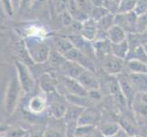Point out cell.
Listing matches in <instances>:
<instances>
[{"label":"cell","instance_id":"4","mask_svg":"<svg viewBox=\"0 0 147 137\" xmlns=\"http://www.w3.org/2000/svg\"><path fill=\"white\" fill-rule=\"evenodd\" d=\"M15 67L17 70L16 72L18 82L21 86L23 92H32L36 86V82H35V79L29 67L20 60H15Z\"/></svg>","mask_w":147,"mask_h":137},{"label":"cell","instance_id":"27","mask_svg":"<svg viewBox=\"0 0 147 137\" xmlns=\"http://www.w3.org/2000/svg\"><path fill=\"white\" fill-rule=\"evenodd\" d=\"M147 29V12L138 16L136 22V33L142 34Z\"/></svg>","mask_w":147,"mask_h":137},{"label":"cell","instance_id":"19","mask_svg":"<svg viewBox=\"0 0 147 137\" xmlns=\"http://www.w3.org/2000/svg\"><path fill=\"white\" fill-rule=\"evenodd\" d=\"M53 40L56 46V49H57V51L63 56L65 54H67L69 50H71L74 48L72 42L70 41V39L69 38L56 36L53 38Z\"/></svg>","mask_w":147,"mask_h":137},{"label":"cell","instance_id":"26","mask_svg":"<svg viewBox=\"0 0 147 137\" xmlns=\"http://www.w3.org/2000/svg\"><path fill=\"white\" fill-rule=\"evenodd\" d=\"M130 50H133V57L129 59H137L140 60V61L147 63V54L143 46H138V47L131 49Z\"/></svg>","mask_w":147,"mask_h":137},{"label":"cell","instance_id":"22","mask_svg":"<svg viewBox=\"0 0 147 137\" xmlns=\"http://www.w3.org/2000/svg\"><path fill=\"white\" fill-rule=\"evenodd\" d=\"M65 60L66 59L64 56L56 50V51H51L48 61L49 62L50 66H51L52 68L59 70V68L61 67L62 64L65 62Z\"/></svg>","mask_w":147,"mask_h":137},{"label":"cell","instance_id":"15","mask_svg":"<svg viewBox=\"0 0 147 137\" xmlns=\"http://www.w3.org/2000/svg\"><path fill=\"white\" fill-rule=\"evenodd\" d=\"M47 99L40 95H34L29 99L28 103V110L32 114H40L47 109Z\"/></svg>","mask_w":147,"mask_h":137},{"label":"cell","instance_id":"8","mask_svg":"<svg viewBox=\"0 0 147 137\" xmlns=\"http://www.w3.org/2000/svg\"><path fill=\"white\" fill-rule=\"evenodd\" d=\"M101 62H102V69L110 75L121 73L123 68V59L115 57L111 53L101 59Z\"/></svg>","mask_w":147,"mask_h":137},{"label":"cell","instance_id":"20","mask_svg":"<svg viewBox=\"0 0 147 137\" xmlns=\"http://www.w3.org/2000/svg\"><path fill=\"white\" fill-rule=\"evenodd\" d=\"M129 50H130V48L127 42V39L117 44L111 43V53L119 59H126V57H127V55L129 53Z\"/></svg>","mask_w":147,"mask_h":137},{"label":"cell","instance_id":"12","mask_svg":"<svg viewBox=\"0 0 147 137\" xmlns=\"http://www.w3.org/2000/svg\"><path fill=\"white\" fill-rule=\"evenodd\" d=\"M131 106L137 116H140L142 119L147 117V94L144 91L135 94Z\"/></svg>","mask_w":147,"mask_h":137},{"label":"cell","instance_id":"16","mask_svg":"<svg viewBox=\"0 0 147 137\" xmlns=\"http://www.w3.org/2000/svg\"><path fill=\"white\" fill-rule=\"evenodd\" d=\"M107 38L109 41L113 44L121 43L127 39V32H126L123 28L117 26V25H113V26L108 30Z\"/></svg>","mask_w":147,"mask_h":137},{"label":"cell","instance_id":"7","mask_svg":"<svg viewBox=\"0 0 147 137\" xmlns=\"http://www.w3.org/2000/svg\"><path fill=\"white\" fill-rule=\"evenodd\" d=\"M67 124L62 119L53 118L44 130V137H67Z\"/></svg>","mask_w":147,"mask_h":137},{"label":"cell","instance_id":"18","mask_svg":"<svg viewBox=\"0 0 147 137\" xmlns=\"http://www.w3.org/2000/svg\"><path fill=\"white\" fill-rule=\"evenodd\" d=\"M128 79L134 88L138 89L140 91L147 90V73H131Z\"/></svg>","mask_w":147,"mask_h":137},{"label":"cell","instance_id":"30","mask_svg":"<svg viewBox=\"0 0 147 137\" xmlns=\"http://www.w3.org/2000/svg\"><path fill=\"white\" fill-rule=\"evenodd\" d=\"M134 12L137 16L147 12V0H139L137 5H136Z\"/></svg>","mask_w":147,"mask_h":137},{"label":"cell","instance_id":"25","mask_svg":"<svg viewBox=\"0 0 147 137\" xmlns=\"http://www.w3.org/2000/svg\"><path fill=\"white\" fill-rule=\"evenodd\" d=\"M108 14H110L109 11L103 7H93L92 9V12L90 14V18L97 22Z\"/></svg>","mask_w":147,"mask_h":137},{"label":"cell","instance_id":"11","mask_svg":"<svg viewBox=\"0 0 147 137\" xmlns=\"http://www.w3.org/2000/svg\"><path fill=\"white\" fill-rule=\"evenodd\" d=\"M39 88L45 94H49L57 91L58 80L52 76L50 72H45L41 74L38 78Z\"/></svg>","mask_w":147,"mask_h":137},{"label":"cell","instance_id":"21","mask_svg":"<svg viewBox=\"0 0 147 137\" xmlns=\"http://www.w3.org/2000/svg\"><path fill=\"white\" fill-rule=\"evenodd\" d=\"M128 68L131 73H147V63L137 59H128Z\"/></svg>","mask_w":147,"mask_h":137},{"label":"cell","instance_id":"14","mask_svg":"<svg viewBox=\"0 0 147 137\" xmlns=\"http://www.w3.org/2000/svg\"><path fill=\"white\" fill-rule=\"evenodd\" d=\"M97 34H98L97 22L90 18L86 19L82 23L80 36L83 37L85 39H87L88 41L92 42L97 38Z\"/></svg>","mask_w":147,"mask_h":137},{"label":"cell","instance_id":"13","mask_svg":"<svg viewBox=\"0 0 147 137\" xmlns=\"http://www.w3.org/2000/svg\"><path fill=\"white\" fill-rule=\"evenodd\" d=\"M59 70L61 72V75L77 80L80 77V75L85 70V69L77 63L66 59Z\"/></svg>","mask_w":147,"mask_h":137},{"label":"cell","instance_id":"10","mask_svg":"<svg viewBox=\"0 0 147 137\" xmlns=\"http://www.w3.org/2000/svg\"><path fill=\"white\" fill-rule=\"evenodd\" d=\"M77 80L88 92L92 90H97L100 89L99 80L94 75V72H90V70H85L80 75V77L77 79Z\"/></svg>","mask_w":147,"mask_h":137},{"label":"cell","instance_id":"6","mask_svg":"<svg viewBox=\"0 0 147 137\" xmlns=\"http://www.w3.org/2000/svg\"><path fill=\"white\" fill-rule=\"evenodd\" d=\"M138 16L134 11L129 13H118L114 17V25L123 28L127 34L136 33V22Z\"/></svg>","mask_w":147,"mask_h":137},{"label":"cell","instance_id":"28","mask_svg":"<svg viewBox=\"0 0 147 137\" xmlns=\"http://www.w3.org/2000/svg\"><path fill=\"white\" fill-rule=\"evenodd\" d=\"M28 132L21 127L10 128L9 131L6 134V137H26Z\"/></svg>","mask_w":147,"mask_h":137},{"label":"cell","instance_id":"3","mask_svg":"<svg viewBox=\"0 0 147 137\" xmlns=\"http://www.w3.org/2000/svg\"><path fill=\"white\" fill-rule=\"evenodd\" d=\"M47 103L50 113L53 118L63 119L68 110V100L65 96L59 93L58 91L46 95Z\"/></svg>","mask_w":147,"mask_h":137},{"label":"cell","instance_id":"32","mask_svg":"<svg viewBox=\"0 0 147 137\" xmlns=\"http://www.w3.org/2000/svg\"><path fill=\"white\" fill-rule=\"evenodd\" d=\"M44 130L35 129L28 134V137H44Z\"/></svg>","mask_w":147,"mask_h":137},{"label":"cell","instance_id":"31","mask_svg":"<svg viewBox=\"0 0 147 137\" xmlns=\"http://www.w3.org/2000/svg\"><path fill=\"white\" fill-rule=\"evenodd\" d=\"M3 2V6L4 8L6 10V12L9 15V16H12L13 14V4L11 0H2Z\"/></svg>","mask_w":147,"mask_h":137},{"label":"cell","instance_id":"23","mask_svg":"<svg viewBox=\"0 0 147 137\" xmlns=\"http://www.w3.org/2000/svg\"><path fill=\"white\" fill-rule=\"evenodd\" d=\"M138 1L139 0H121L118 7V13H129L134 11Z\"/></svg>","mask_w":147,"mask_h":137},{"label":"cell","instance_id":"2","mask_svg":"<svg viewBox=\"0 0 147 137\" xmlns=\"http://www.w3.org/2000/svg\"><path fill=\"white\" fill-rule=\"evenodd\" d=\"M22 89L20 86L17 76H14L7 83V87L5 93V111L7 114L12 115L17 110L18 104L19 103L20 93H21Z\"/></svg>","mask_w":147,"mask_h":137},{"label":"cell","instance_id":"34","mask_svg":"<svg viewBox=\"0 0 147 137\" xmlns=\"http://www.w3.org/2000/svg\"><path fill=\"white\" fill-rule=\"evenodd\" d=\"M143 47H144V50H145V52H146V54H147V43L144 44V45H143Z\"/></svg>","mask_w":147,"mask_h":137},{"label":"cell","instance_id":"1","mask_svg":"<svg viewBox=\"0 0 147 137\" xmlns=\"http://www.w3.org/2000/svg\"><path fill=\"white\" fill-rule=\"evenodd\" d=\"M24 41L29 57L35 64H44L48 61L51 50L47 43L38 38H28Z\"/></svg>","mask_w":147,"mask_h":137},{"label":"cell","instance_id":"17","mask_svg":"<svg viewBox=\"0 0 147 137\" xmlns=\"http://www.w3.org/2000/svg\"><path fill=\"white\" fill-rule=\"evenodd\" d=\"M118 83H119V87L121 90V92L124 96V98L126 100V101H128L129 103L131 104L134 101V98L135 94H134V86L131 85V83L130 82L129 79L124 78V77H120L118 80Z\"/></svg>","mask_w":147,"mask_h":137},{"label":"cell","instance_id":"5","mask_svg":"<svg viewBox=\"0 0 147 137\" xmlns=\"http://www.w3.org/2000/svg\"><path fill=\"white\" fill-rule=\"evenodd\" d=\"M58 86H61V88L67 92L68 95L73 96H80V97H86L89 92L86 90L77 80L66 77L63 75H59L57 78ZM57 86V87H58Z\"/></svg>","mask_w":147,"mask_h":137},{"label":"cell","instance_id":"29","mask_svg":"<svg viewBox=\"0 0 147 137\" xmlns=\"http://www.w3.org/2000/svg\"><path fill=\"white\" fill-rule=\"evenodd\" d=\"M69 0H55V7L59 14L68 11Z\"/></svg>","mask_w":147,"mask_h":137},{"label":"cell","instance_id":"9","mask_svg":"<svg viewBox=\"0 0 147 137\" xmlns=\"http://www.w3.org/2000/svg\"><path fill=\"white\" fill-rule=\"evenodd\" d=\"M101 114L97 109L85 108L80 115L77 126H95L100 121Z\"/></svg>","mask_w":147,"mask_h":137},{"label":"cell","instance_id":"33","mask_svg":"<svg viewBox=\"0 0 147 137\" xmlns=\"http://www.w3.org/2000/svg\"><path fill=\"white\" fill-rule=\"evenodd\" d=\"M11 128L9 125L7 124H0V135H3V134H6L7 132L9 131V129Z\"/></svg>","mask_w":147,"mask_h":137},{"label":"cell","instance_id":"24","mask_svg":"<svg viewBox=\"0 0 147 137\" xmlns=\"http://www.w3.org/2000/svg\"><path fill=\"white\" fill-rule=\"evenodd\" d=\"M119 125L117 124H104L102 127L100 128V133L103 134V136L111 137L113 136L119 132Z\"/></svg>","mask_w":147,"mask_h":137}]
</instances>
